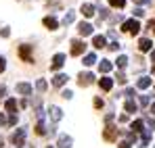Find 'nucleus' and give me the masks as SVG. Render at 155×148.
I'll return each instance as SVG.
<instances>
[{
  "label": "nucleus",
  "mask_w": 155,
  "mask_h": 148,
  "mask_svg": "<svg viewBox=\"0 0 155 148\" xmlns=\"http://www.w3.org/2000/svg\"><path fill=\"white\" fill-rule=\"evenodd\" d=\"M151 61H155V50H153V52H151Z\"/></svg>",
  "instance_id": "nucleus-47"
},
{
  "label": "nucleus",
  "mask_w": 155,
  "mask_h": 148,
  "mask_svg": "<svg viewBox=\"0 0 155 148\" xmlns=\"http://www.w3.org/2000/svg\"><path fill=\"white\" fill-rule=\"evenodd\" d=\"M4 69H6V58H4V56H0V73H2Z\"/></svg>",
  "instance_id": "nucleus-31"
},
{
  "label": "nucleus",
  "mask_w": 155,
  "mask_h": 148,
  "mask_svg": "<svg viewBox=\"0 0 155 148\" xmlns=\"http://www.w3.org/2000/svg\"><path fill=\"white\" fill-rule=\"evenodd\" d=\"M122 29L128 31V33H138V31H140V23H138L136 19H128V21H124Z\"/></svg>",
  "instance_id": "nucleus-1"
},
{
  "label": "nucleus",
  "mask_w": 155,
  "mask_h": 148,
  "mask_svg": "<svg viewBox=\"0 0 155 148\" xmlns=\"http://www.w3.org/2000/svg\"><path fill=\"white\" fill-rule=\"evenodd\" d=\"M48 113H51L52 121H61V119H63V111H61L59 106H51V109H48Z\"/></svg>",
  "instance_id": "nucleus-10"
},
{
  "label": "nucleus",
  "mask_w": 155,
  "mask_h": 148,
  "mask_svg": "<svg viewBox=\"0 0 155 148\" xmlns=\"http://www.w3.org/2000/svg\"><path fill=\"white\" fill-rule=\"evenodd\" d=\"M149 129H155V119H151V121H149Z\"/></svg>",
  "instance_id": "nucleus-43"
},
{
  "label": "nucleus",
  "mask_w": 155,
  "mask_h": 148,
  "mask_svg": "<svg viewBox=\"0 0 155 148\" xmlns=\"http://www.w3.org/2000/svg\"><path fill=\"white\" fill-rule=\"evenodd\" d=\"M149 140H151V129H145V131H143V146H147Z\"/></svg>",
  "instance_id": "nucleus-25"
},
{
  "label": "nucleus",
  "mask_w": 155,
  "mask_h": 148,
  "mask_svg": "<svg viewBox=\"0 0 155 148\" xmlns=\"http://www.w3.org/2000/svg\"><path fill=\"white\" fill-rule=\"evenodd\" d=\"M36 88H38V90H40V92H44V90H46V88H48V83H46V81H44V79H38V81H36Z\"/></svg>",
  "instance_id": "nucleus-26"
},
{
  "label": "nucleus",
  "mask_w": 155,
  "mask_h": 148,
  "mask_svg": "<svg viewBox=\"0 0 155 148\" xmlns=\"http://www.w3.org/2000/svg\"><path fill=\"white\" fill-rule=\"evenodd\" d=\"M71 136H61L59 138V148H71Z\"/></svg>",
  "instance_id": "nucleus-13"
},
{
  "label": "nucleus",
  "mask_w": 155,
  "mask_h": 148,
  "mask_svg": "<svg viewBox=\"0 0 155 148\" xmlns=\"http://www.w3.org/2000/svg\"><path fill=\"white\" fill-rule=\"evenodd\" d=\"M46 131H48V129H46V125L42 123V121H40V123L36 125V134H38V136H44Z\"/></svg>",
  "instance_id": "nucleus-24"
},
{
  "label": "nucleus",
  "mask_w": 155,
  "mask_h": 148,
  "mask_svg": "<svg viewBox=\"0 0 155 148\" xmlns=\"http://www.w3.org/2000/svg\"><path fill=\"white\" fill-rule=\"evenodd\" d=\"M19 56H21L25 63H34V58H31V46H21V48H19Z\"/></svg>",
  "instance_id": "nucleus-5"
},
{
  "label": "nucleus",
  "mask_w": 155,
  "mask_h": 148,
  "mask_svg": "<svg viewBox=\"0 0 155 148\" xmlns=\"http://www.w3.org/2000/svg\"><path fill=\"white\" fill-rule=\"evenodd\" d=\"M136 86H138L140 90H147V88L151 86V79H149V77H140V79L136 81Z\"/></svg>",
  "instance_id": "nucleus-18"
},
{
  "label": "nucleus",
  "mask_w": 155,
  "mask_h": 148,
  "mask_svg": "<svg viewBox=\"0 0 155 148\" xmlns=\"http://www.w3.org/2000/svg\"><path fill=\"white\" fill-rule=\"evenodd\" d=\"M109 4H111V6H115V8H122V6L126 4V0H109Z\"/></svg>",
  "instance_id": "nucleus-28"
},
{
  "label": "nucleus",
  "mask_w": 155,
  "mask_h": 148,
  "mask_svg": "<svg viewBox=\"0 0 155 148\" xmlns=\"http://www.w3.org/2000/svg\"><path fill=\"white\" fill-rule=\"evenodd\" d=\"M99 13H101V19H107V17H109V11H107V8H101Z\"/></svg>",
  "instance_id": "nucleus-35"
},
{
  "label": "nucleus",
  "mask_w": 155,
  "mask_h": 148,
  "mask_svg": "<svg viewBox=\"0 0 155 148\" xmlns=\"http://www.w3.org/2000/svg\"><path fill=\"white\" fill-rule=\"evenodd\" d=\"M126 96H134V88H128L126 90Z\"/></svg>",
  "instance_id": "nucleus-41"
},
{
  "label": "nucleus",
  "mask_w": 155,
  "mask_h": 148,
  "mask_svg": "<svg viewBox=\"0 0 155 148\" xmlns=\"http://www.w3.org/2000/svg\"><path fill=\"white\" fill-rule=\"evenodd\" d=\"M92 29H94L92 25H90V23H84V21L78 25V31H80V36H84V38H86V36H90V33H92Z\"/></svg>",
  "instance_id": "nucleus-6"
},
{
  "label": "nucleus",
  "mask_w": 155,
  "mask_h": 148,
  "mask_svg": "<svg viewBox=\"0 0 155 148\" xmlns=\"http://www.w3.org/2000/svg\"><path fill=\"white\" fill-rule=\"evenodd\" d=\"M99 67H101V71H103V73H109L113 65H111V61H101V63H99Z\"/></svg>",
  "instance_id": "nucleus-19"
},
{
  "label": "nucleus",
  "mask_w": 155,
  "mask_h": 148,
  "mask_svg": "<svg viewBox=\"0 0 155 148\" xmlns=\"http://www.w3.org/2000/svg\"><path fill=\"white\" fill-rule=\"evenodd\" d=\"M140 104L143 106H149V96H140Z\"/></svg>",
  "instance_id": "nucleus-34"
},
{
  "label": "nucleus",
  "mask_w": 155,
  "mask_h": 148,
  "mask_svg": "<svg viewBox=\"0 0 155 148\" xmlns=\"http://www.w3.org/2000/svg\"><path fill=\"white\" fill-rule=\"evenodd\" d=\"M4 106H6V111H11V113H13V111L17 109V100H15V98H8V100H6V104H4Z\"/></svg>",
  "instance_id": "nucleus-23"
},
{
  "label": "nucleus",
  "mask_w": 155,
  "mask_h": 148,
  "mask_svg": "<svg viewBox=\"0 0 155 148\" xmlns=\"http://www.w3.org/2000/svg\"><path fill=\"white\" fill-rule=\"evenodd\" d=\"M17 92L23 94V96H29V94H31V86H29L27 81H21V83H17Z\"/></svg>",
  "instance_id": "nucleus-8"
},
{
  "label": "nucleus",
  "mask_w": 155,
  "mask_h": 148,
  "mask_svg": "<svg viewBox=\"0 0 155 148\" xmlns=\"http://www.w3.org/2000/svg\"><path fill=\"white\" fill-rule=\"evenodd\" d=\"M132 129H134V134L136 131H143V121H134L132 123Z\"/></svg>",
  "instance_id": "nucleus-29"
},
{
  "label": "nucleus",
  "mask_w": 155,
  "mask_h": 148,
  "mask_svg": "<svg viewBox=\"0 0 155 148\" xmlns=\"http://www.w3.org/2000/svg\"><path fill=\"white\" fill-rule=\"evenodd\" d=\"M0 125H4V115H0Z\"/></svg>",
  "instance_id": "nucleus-46"
},
{
  "label": "nucleus",
  "mask_w": 155,
  "mask_h": 148,
  "mask_svg": "<svg viewBox=\"0 0 155 148\" xmlns=\"http://www.w3.org/2000/svg\"><path fill=\"white\" fill-rule=\"evenodd\" d=\"M82 15H84V17H92V15H94V6L88 4V2L82 4Z\"/></svg>",
  "instance_id": "nucleus-14"
},
{
  "label": "nucleus",
  "mask_w": 155,
  "mask_h": 148,
  "mask_svg": "<svg viewBox=\"0 0 155 148\" xmlns=\"http://www.w3.org/2000/svg\"><path fill=\"white\" fill-rule=\"evenodd\" d=\"M17 123V117H15V115H11V119H8V125H15Z\"/></svg>",
  "instance_id": "nucleus-40"
},
{
  "label": "nucleus",
  "mask_w": 155,
  "mask_h": 148,
  "mask_svg": "<svg viewBox=\"0 0 155 148\" xmlns=\"http://www.w3.org/2000/svg\"><path fill=\"white\" fill-rule=\"evenodd\" d=\"M74 19H76L74 11H67V15L63 17V23H65V25H69V23H74Z\"/></svg>",
  "instance_id": "nucleus-22"
},
{
  "label": "nucleus",
  "mask_w": 155,
  "mask_h": 148,
  "mask_svg": "<svg viewBox=\"0 0 155 148\" xmlns=\"http://www.w3.org/2000/svg\"><path fill=\"white\" fill-rule=\"evenodd\" d=\"M61 96H63L65 100H69L71 96H74V94H71V90H63V94H61Z\"/></svg>",
  "instance_id": "nucleus-32"
},
{
  "label": "nucleus",
  "mask_w": 155,
  "mask_h": 148,
  "mask_svg": "<svg viewBox=\"0 0 155 148\" xmlns=\"http://www.w3.org/2000/svg\"><path fill=\"white\" fill-rule=\"evenodd\" d=\"M69 77L65 73H57L54 77H52V86H57V88H61V86H65V81H67Z\"/></svg>",
  "instance_id": "nucleus-7"
},
{
  "label": "nucleus",
  "mask_w": 155,
  "mask_h": 148,
  "mask_svg": "<svg viewBox=\"0 0 155 148\" xmlns=\"http://www.w3.org/2000/svg\"><path fill=\"white\" fill-rule=\"evenodd\" d=\"M134 17L138 19V17H145V11L143 8H134Z\"/></svg>",
  "instance_id": "nucleus-30"
},
{
  "label": "nucleus",
  "mask_w": 155,
  "mask_h": 148,
  "mask_svg": "<svg viewBox=\"0 0 155 148\" xmlns=\"http://www.w3.org/2000/svg\"><path fill=\"white\" fill-rule=\"evenodd\" d=\"M136 109H138V104H136L134 100L130 98L128 102H126V111H128V113H136Z\"/></svg>",
  "instance_id": "nucleus-21"
},
{
  "label": "nucleus",
  "mask_w": 155,
  "mask_h": 148,
  "mask_svg": "<svg viewBox=\"0 0 155 148\" xmlns=\"http://www.w3.org/2000/svg\"><path fill=\"white\" fill-rule=\"evenodd\" d=\"M48 148H52V146H48Z\"/></svg>",
  "instance_id": "nucleus-50"
},
{
  "label": "nucleus",
  "mask_w": 155,
  "mask_h": 148,
  "mask_svg": "<svg viewBox=\"0 0 155 148\" xmlns=\"http://www.w3.org/2000/svg\"><path fill=\"white\" fill-rule=\"evenodd\" d=\"M117 81H120V83H126V75H124V73H117Z\"/></svg>",
  "instance_id": "nucleus-36"
},
{
  "label": "nucleus",
  "mask_w": 155,
  "mask_h": 148,
  "mask_svg": "<svg viewBox=\"0 0 155 148\" xmlns=\"http://www.w3.org/2000/svg\"><path fill=\"white\" fill-rule=\"evenodd\" d=\"M128 140H130V142H136V134H134V131H130V134H128Z\"/></svg>",
  "instance_id": "nucleus-37"
},
{
  "label": "nucleus",
  "mask_w": 155,
  "mask_h": 148,
  "mask_svg": "<svg viewBox=\"0 0 155 148\" xmlns=\"http://www.w3.org/2000/svg\"><path fill=\"white\" fill-rule=\"evenodd\" d=\"M120 148H130V142H122V144H120Z\"/></svg>",
  "instance_id": "nucleus-44"
},
{
  "label": "nucleus",
  "mask_w": 155,
  "mask_h": 148,
  "mask_svg": "<svg viewBox=\"0 0 155 148\" xmlns=\"http://www.w3.org/2000/svg\"><path fill=\"white\" fill-rule=\"evenodd\" d=\"M94 106H97V109H99V106H103V100H101V98H94Z\"/></svg>",
  "instance_id": "nucleus-39"
},
{
  "label": "nucleus",
  "mask_w": 155,
  "mask_h": 148,
  "mask_svg": "<svg viewBox=\"0 0 155 148\" xmlns=\"http://www.w3.org/2000/svg\"><path fill=\"white\" fill-rule=\"evenodd\" d=\"M65 58H67V56H65V54H61V52H59V54H54L51 69H52V71H59V69H61V67L65 65Z\"/></svg>",
  "instance_id": "nucleus-3"
},
{
  "label": "nucleus",
  "mask_w": 155,
  "mask_h": 148,
  "mask_svg": "<svg viewBox=\"0 0 155 148\" xmlns=\"http://www.w3.org/2000/svg\"><path fill=\"white\" fill-rule=\"evenodd\" d=\"M94 63H97V54H94V52H90V54L84 56V65H86V67H90V65H94Z\"/></svg>",
  "instance_id": "nucleus-17"
},
{
  "label": "nucleus",
  "mask_w": 155,
  "mask_h": 148,
  "mask_svg": "<svg viewBox=\"0 0 155 148\" xmlns=\"http://www.w3.org/2000/svg\"><path fill=\"white\" fill-rule=\"evenodd\" d=\"M4 94H6V88H4V86H0V98H2Z\"/></svg>",
  "instance_id": "nucleus-42"
},
{
  "label": "nucleus",
  "mask_w": 155,
  "mask_h": 148,
  "mask_svg": "<svg viewBox=\"0 0 155 148\" xmlns=\"http://www.w3.org/2000/svg\"><path fill=\"white\" fill-rule=\"evenodd\" d=\"M113 138H115V127L109 125V127L105 129V140H113Z\"/></svg>",
  "instance_id": "nucleus-20"
},
{
  "label": "nucleus",
  "mask_w": 155,
  "mask_h": 148,
  "mask_svg": "<svg viewBox=\"0 0 155 148\" xmlns=\"http://www.w3.org/2000/svg\"><path fill=\"white\" fill-rule=\"evenodd\" d=\"M11 142H13L17 148L23 146V144H25V129H17V131L11 136Z\"/></svg>",
  "instance_id": "nucleus-2"
},
{
  "label": "nucleus",
  "mask_w": 155,
  "mask_h": 148,
  "mask_svg": "<svg viewBox=\"0 0 155 148\" xmlns=\"http://www.w3.org/2000/svg\"><path fill=\"white\" fill-rule=\"evenodd\" d=\"M84 48H86V44H84L82 40H74V42H71V54H74V56L82 54V52H84Z\"/></svg>",
  "instance_id": "nucleus-4"
},
{
  "label": "nucleus",
  "mask_w": 155,
  "mask_h": 148,
  "mask_svg": "<svg viewBox=\"0 0 155 148\" xmlns=\"http://www.w3.org/2000/svg\"><path fill=\"white\" fill-rule=\"evenodd\" d=\"M151 73H155V67H153V69H151Z\"/></svg>",
  "instance_id": "nucleus-49"
},
{
  "label": "nucleus",
  "mask_w": 155,
  "mask_h": 148,
  "mask_svg": "<svg viewBox=\"0 0 155 148\" xmlns=\"http://www.w3.org/2000/svg\"><path fill=\"white\" fill-rule=\"evenodd\" d=\"M44 25H46L48 29H57V27H59V21H57L54 17H44Z\"/></svg>",
  "instance_id": "nucleus-15"
},
{
  "label": "nucleus",
  "mask_w": 155,
  "mask_h": 148,
  "mask_svg": "<svg viewBox=\"0 0 155 148\" xmlns=\"http://www.w3.org/2000/svg\"><path fill=\"white\" fill-rule=\"evenodd\" d=\"M92 44H94V48H105V36H94Z\"/></svg>",
  "instance_id": "nucleus-16"
},
{
  "label": "nucleus",
  "mask_w": 155,
  "mask_h": 148,
  "mask_svg": "<svg viewBox=\"0 0 155 148\" xmlns=\"http://www.w3.org/2000/svg\"><path fill=\"white\" fill-rule=\"evenodd\" d=\"M151 46H153V42H151L149 38H140V42H138V48L143 50V52H149V50H151Z\"/></svg>",
  "instance_id": "nucleus-11"
},
{
  "label": "nucleus",
  "mask_w": 155,
  "mask_h": 148,
  "mask_svg": "<svg viewBox=\"0 0 155 148\" xmlns=\"http://www.w3.org/2000/svg\"><path fill=\"white\" fill-rule=\"evenodd\" d=\"M151 113H153V115H155V104H151Z\"/></svg>",
  "instance_id": "nucleus-48"
},
{
  "label": "nucleus",
  "mask_w": 155,
  "mask_h": 148,
  "mask_svg": "<svg viewBox=\"0 0 155 148\" xmlns=\"http://www.w3.org/2000/svg\"><path fill=\"white\" fill-rule=\"evenodd\" d=\"M99 86H101V90H105V92H109V90L113 88V79H111V77H103V79L99 81Z\"/></svg>",
  "instance_id": "nucleus-12"
},
{
  "label": "nucleus",
  "mask_w": 155,
  "mask_h": 148,
  "mask_svg": "<svg viewBox=\"0 0 155 148\" xmlns=\"http://www.w3.org/2000/svg\"><path fill=\"white\" fill-rule=\"evenodd\" d=\"M92 81H94V75L92 73H82L80 75V86H82V88H84V86H90Z\"/></svg>",
  "instance_id": "nucleus-9"
},
{
  "label": "nucleus",
  "mask_w": 155,
  "mask_h": 148,
  "mask_svg": "<svg viewBox=\"0 0 155 148\" xmlns=\"http://www.w3.org/2000/svg\"><path fill=\"white\" fill-rule=\"evenodd\" d=\"M134 2H136V4H140V6H145V4H149L151 0H134Z\"/></svg>",
  "instance_id": "nucleus-38"
},
{
  "label": "nucleus",
  "mask_w": 155,
  "mask_h": 148,
  "mask_svg": "<svg viewBox=\"0 0 155 148\" xmlns=\"http://www.w3.org/2000/svg\"><path fill=\"white\" fill-rule=\"evenodd\" d=\"M149 29H153V31H155V21H149Z\"/></svg>",
  "instance_id": "nucleus-45"
},
{
  "label": "nucleus",
  "mask_w": 155,
  "mask_h": 148,
  "mask_svg": "<svg viewBox=\"0 0 155 148\" xmlns=\"http://www.w3.org/2000/svg\"><path fill=\"white\" fill-rule=\"evenodd\" d=\"M120 48H122L120 42H111V44H109V50H120Z\"/></svg>",
  "instance_id": "nucleus-33"
},
{
  "label": "nucleus",
  "mask_w": 155,
  "mask_h": 148,
  "mask_svg": "<svg viewBox=\"0 0 155 148\" xmlns=\"http://www.w3.org/2000/svg\"><path fill=\"white\" fill-rule=\"evenodd\" d=\"M126 65H128V56H120V58H117V67H120V69H124Z\"/></svg>",
  "instance_id": "nucleus-27"
}]
</instances>
